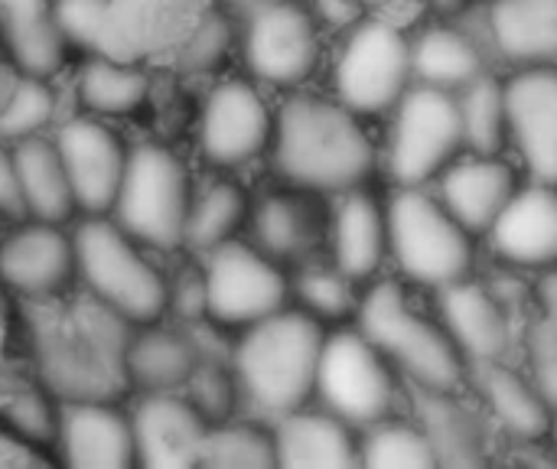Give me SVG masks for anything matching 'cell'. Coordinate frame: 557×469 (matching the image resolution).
Here are the masks:
<instances>
[{"label":"cell","instance_id":"8fae6325","mask_svg":"<svg viewBox=\"0 0 557 469\" xmlns=\"http://www.w3.org/2000/svg\"><path fill=\"white\" fill-rule=\"evenodd\" d=\"M189 199V176L176 153L144 144L127 153L124 180L111 212L131 238L153 248H176L183 245Z\"/></svg>","mask_w":557,"mask_h":469},{"label":"cell","instance_id":"30bf717a","mask_svg":"<svg viewBox=\"0 0 557 469\" xmlns=\"http://www.w3.org/2000/svg\"><path fill=\"white\" fill-rule=\"evenodd\" d=\"M414 85L411 33L395 16H362L349 26L336 62V98L362 118L388 114Z\"/></svg>","mask_w":557,"mask_h":469},{"label":"cell","instance_id":"7bdbcfd3","mask_svg":"<svg viewBox=\"0 0 557 469\" xmlns=\"http://www.w3.org/2000/svg\"><path fill=\"white\" fill-rule=\"evenodd\" d=\"M104 7H108V0H52V16H55V26L62 29L65 42L85 46L95 52Z\"/></svg>","mask_w":557,"mask_h":469},{"label":"cell","instance_id":"4316f807","mask_svg":"<svg viewBox=\"0 0 557 469\" xmlns=\"http://www.w3.org/2000/svg\"><path fill=\"white\" fill-rule=\"evenodd\" d=\"M274 447L277 467H359V431L326 408L281 415Z\"/></svg>","mask_w":557,"mask_h":469},{"label":"cell","instance_id":"8992f818","mask_svg":"<svg viewBox=\"0 0 557 469\" xmlns=\"http://www.w3.org/2000/svg\"><path fill=\"white\" fill-rule=\"evenodd\" d=\"M473 235L431 186H395L388 199V261L414 291H441L476 268Z\"/></svg>","mask_w":557,"mask_h":469},{"label":"cell","instance_id":"44dd1931","mask_svg":"<svg viewBox=\"0 0 557 469\" xmlns=\"http://www.w3.org/2000/svg\"><path fill=\"white\" fill-rule=\"evenodd\" d=\"M437 196L444 206L473 232L486 235L516 189L525 183V170L509 160V153H473L463 150L437 180Z\"/></svg>","mask_w":557,"mask_h":469},{"label":"cell","instance_id":"74e56055","mask_svg":"<svg viewBox=\"0 0 557 469\" xmlns=\"http://www.w3.org/2000/svg\"><path fill=\"white\" fill-rule=\"evenodd\" d=\"M199 467L215 469H268L277 467L274 431L242 421L209 424Z\"/></svg>","mask_w":557,"mask_h":469},{"label":"cell","instance_id":"4fadbf2b","mask_svg":"<svg viewBox=\"0 0 557 469\" xmlns=\"http://www.w3.org/2000/svg\"><path fill=\"white\" fill-rule=\"evenodd\" d=\"M245 62L255 78L281 88L304 85L320 65V26L300 0H258L245 23Z\"/></svg>","mask_w":557,"mask_h":469},{"label":"cell","instance_id":"f546056e","mask_svg":"<svg viewBox=\"0 0 557 469\" xmlns=\"http://www.w3.org/2000/svg\"><path fill=\"white\" fill-rule=\"evenodd\" d=\"M199 362V346L176 330H140L127 340L124 375L127 388L180 392Z\"/></svg>","mask_w":557,"mask_h":469},{"label":"cell","instance_id":"c3c4849f","mask_svg":"<svg viewBox=\"0 0 557 469\" xmlns=\"http://www.w3.org/2000/svg\"><path fill=\"white\" fill-rule=\"evenodd\" d=\"M548 441L557 447V411H555V418H552V434H548Z\"/></svg>","mask_w":557,"mask_h":469},{"label":"cell","instance_id":"f907efd6","mask_svg":"<svg viewBox=\"0 0 557 469\" xmlns=\"http://www.w3.org/2000/svg\"><path fill=\"white\" fill-rule=\"evenodd\" d=\"M0 343H3V304H0Z\"/></svg>","mask_w":557,"mask_h":469},{"label":"cell","instance_id":"ffe728a7","mask_svg":"<svg viewBox=\"0 0 557 469\" xmlns=\"http://www.w3.org/2000/svg\"><path fill=\"white\" fill-rule=\"evenodd\" d=\"M55 150L62 157L75 209L85 215H108L127 166V150L117 134L95 118H75L55 134Z\"/></svg>","mask_w":557,"mask_h":469},{"label":"cell","instance_id":"484cf974","mask_svg":"<svg viewBox=\"0 0 557 469\" xmlns=\"http://www.w3.org/2000/svg\"><path fill=\"white\" fill-rule=\"evenodd\" d=\"M320 193L290 186L268 193L248 212L251 245L261 248L274 261H304L323 238L330 225V212H323Z\"/></svg>","mask_w":557,"mask_h":469},{"label":"cell","instance_id":"f6af8a7d","mask_svg":"<svg viewBox=\"0 0 557 469\" xmlns=\"http://www.w3.org/2000/svg\"><path fill=\"white\" fill-rule=\"evenodd\" d=\"M532 300L539 307V317L555 320L557 323V261L552 268L539 271V281L532 287Z\"/></svg>","mask_w":557,"mask_h":469},{"label":"cell","instance_id":"6da1fadb","mask_svg":"<svg viewBox=\"0 0 557 469\" xmlns=\"http://www.w3.org/2000/svg\"><path fill=\"white\" fill-rule=\"evenodd\" d=\"M271 160L287 186L320 196L372 183L382 153L362 124V114L339 98L294 95L274 114Z\"/></svg>","mask_w":557,"mask_h":469},{"label":"cell","instance_id":"f1b7e54d","mask_svg":"<svg viewBox=\"0 0 557 469\" xmlns=\"http://www.w3.org/2000/svg\"><path fill=\"white\" fill-rule=\"evenodd\" d=\"M411 59H414V82L454 95L473 78H480L483 72H490L480 39L447 20L431 23L418 36H411Z\"/></svg>","mask_w":557,"mask_h":469},{"label":"cell","instance_id":"cb8c5ba5","mask_svg":"<svg viewBox=\"0 0 557 469\" xmlns=\"http://www.w3.org/2000/svg\"><path fill=\"white\" fill-rule=\"evenodd\" d=\"M55 444L65 467L75 469H124L137 464L134 428L124 411L111 402L85 398L65 402L59 408Z\"/></svg>","mask_w":557,"mask_h":469},{"label":"cell","instance_id":"836d02e7","mask_svg":"<svg viewBox=\"0 0 557 469\" xmlns=\"http://www.w3.org/2000/svg\"><path fill=\"white\" fill-rule=\"evenodd\" d=\"M78 101L95 114H127L137 111L150 95V78L140 65L111 55L88 59L78 72Z\"/></svg>","mask_w":557,"mask_h":469},{"label":"cell","instance_id":"9a60e30c","mask_svg":"<svg viewBox=\"0 0 557 469\" xmlns=\"http://www.w3.org/2000/svg\"><path fill=\"white\" fill-rule=\"evenodd\" d=\"M467 388L486 411L496 434L519 441L525 447L548 444L555 408L542 395L525 366H512L509 359L470 362Z\"/></svg>","mask_w":557,"mask_h":469},{"label":"cell","instance_id":"5bb4252c","mask_svg":"<svg viewBox=\"0 0 557 469\" xmlns=\"http://www.w3.org/2000/svg\"><path fill=\"white\" fill-rule=\"evenodd\" d=\"M434 310L444 320L447 333L467 356V362L483 359H509L519 333H516V310L509 297L473 274L441 287L431 294Z\"/></svg>","mask_w":557,"mask_h":469},{"label":"cell","instance_id":"d6a6232c","mask_svg":"<svg viewBox=\"0 0 557 469\" xmlns=\"http://www.w3.org/2000/svg\"><path fill=\"white\" fill-rule=\"evenodd\" d=\"M463 144L473 153H509V108L506 78L483 72L457 91Z\"/></svg>","mask_w":557,"mask_h":469},{"label":"cell","instance_id":"1f68e13d","mask_svg":"<svg viewBox=\"0 0 557 469\" xmlns=\"http://www.w3.org/2000/svg\"><path fill=\"white\" fill-rule=\"evenodd\" d=\"M13 163H16L26 215L59 225L75 212V196L55 144L39 137H23L13 150Z\"/></svg>","mask_w":557,"mask_h":469},{"label":"cell","instance_id":"4dcf8cb0","mask_svg":"<svg viewBox=\"0 0 557 469\" xmlns=\"http://www.w3.org/2000/svg\"><path fill=\"white\" fill-rule=\"evenodd\" d=\"M7 49L29 75L49 78L65 59V36L55 26L52 0H0Z\"/></svg>","mask_w":557,"mask_h":469},{"label":"cell","instance_id":"bcb514c9","mask_svg":"<svg viewBox=\"0 0 557 469\" xmlns=\"http://www.w3.org/2000/svg\"><path fill=\"white\" fill-rule=\"evenodd\" d=\"M0 464H10V467H23V464H46V457L36 454V447H29L26 441H20L16 434L13 437H3L0 434Z\"/></svg>","mask_w":557,"mask_h":469},{"label":"cell","instance_id":"8d00e7d4","mask_svg":"<svg viewBox=\"0 0 557 469\" xmlns=\"http://www.w3.org/2000/svg\"><path fill=\"white\" fill-rule=\"evenodd\" d=\"M290 294L297 297V307L307 310L310 317H317L323 326L356 320V310L362 300L359 281L343 274L333 261L330 264H307L290 281Z\"/></svg>","mask_w":557,"mask_h":469},{"label":"cell","instance_id":"83f0119b","mask_svg":"<svg viewBox=\"0 0 557 469\" xmlns=\"http://www.w3.org/2000/svg\"><path fill=\"white\" fill-rule=\"evenodd\" d=\"M493 49L519 65H557V0H490Z\"/></svg>","mask_w":557,"mask_h":469},{"label":"cell","instance_id":"3957f363","mask_svg":"<svg viewBox=\"0 0 557 469\" xmlns=\"http://www.w3.org/2000/svg\"><path fill=\"white\" fill-rule=\"evenodd\" d=\"M228 42L232 26L215 0H108L95 52L134 65L209 69Z\"/></svg>","mask_w":557,"mask_h":469},{"label":"cell","instance_id":"ab89813d","mask_svg":"<svg viewBox=\"0 0 557 469\" xmlns=\"http://www.w3.org/2000/svg\"><path fill=\"white\" fill-rule=\"evenodd\" d=\"M193 395V408L209 421V424H219V421H228L232 418V408H235V398H238V382H235V372L219 366L215 359H202L196 362L193 375L186 379V385Z\"/></svg>","mask_w":557,"mask_h":469},{"label":"cell","instance_id":"7a4b0ae2","mask_svg":"<svg viewBox=\"0 0 557 469\" xmlns=\"http://www.w3.org/2000/svg\"><path fill=\"white\" fill-rule=\"evenodd\" d=\"M127 340L131 323L91 294L42 310L36 320V362L49 395L62 402H114L127 388Z\"/></svg>","mask_w":557,"mask_h":469},{"label":"cell","instance_id":"9c48e42d","mask_svg":"<svg viewBox=\"0 0 557 469\" xmlns=\"http://www.w3.org/2000/svg\"><path fill=\"white\" fill-rule=\"evenodd\" d=\"M463 150L454 91L414 82L388 111L382 166L395 186H431Z\"/></svg>","mask_w":557,"mask_h":469},{"label":"cell","instance_id":"d590c367","mask_svg":"<svg viewBox=\"0 0 557 469\" xmlns=\"http://www.w3.org/2000/svg\"><path fill=\"white\" fill-rule=\"evenodd\" d=\"M359 467L428 469L437 467V457L414 418L392 415L359 431Z\"/></svg>","mask_w":557,"mask_h":469},{"label":"cell","instance_id":"ba28073f","mask_svg":"<svg viewBox=\"0 0 557 469\" xmlns=\"http://www.w3.org/2000/svg\"><path fill=\"white\" fill-rule=\"evenodd\" d=\"M313 398L356 431H366L398 415L408 382L359 326H339L326 333Z\"/></svg>","mask_w":557,"mask_h":469},{"label":"cell","instance_id":"681fc988","mask_svg":"<svg viewBox=\"0 0 557 469\" xmlns=\"http://www.w3.org/2000/svg\"><path fill=\"white\" fill-rule=\"evenodd\" d=\"M219 3V0H215ZM222 3H238V7H255L258 0H222Z\"/></svg>","mask_w":557,"mask_h":469},{"label":"cell","instance_id":"7402d4cb","mask_svg":"<svg viewBox=\"0 0 557 469\" xmlns=\"http://www.w3.org/2000/svg\"><path fill=\"white\" fill-rule=\"evenodd\" d=\"M330 261L352 281H372L388 261V199L369 183L339 193L326 225Z\"/></svg>","mask_w":557,"mask_h":469},{"label":"cell","instance_id":"277c9868","mask_svg":"<svg viewBox=\"0 0 557 469\" xmlns=\"http://www.w3.org/2000/svg\"><path fill=\"white\" fill-rule=\"evenodd\" d=\"M356 326L414 388H467L470 362L405 281H375L362 291Z\"/></svg>","mask_w":557,"mask_h":469},{"label":"cell","instance_id":"e575fe53","mask_svg":"<svg viewBox=\"0 0 557 469\" xmlns=\"http://www.w3.org/2000/svg\"><path fill=\"white\" fill-rule=\"evenodd\" d=\"M248 212L251 202L245 189L232 180H215L212 186H206L199 196L189 199L183 242L193 245L196 251H209L235 238V232L248 222Z\"/></svg>","mask_w":557,"mask_h":469},{"label":"cell","instance_id":"ac0fdd59","mask_svg":"<svg viewBox=\"0 0 557 469\" xmlns=\"http://www.w3.org/2000/svg\"><path fill=\"white\" fill-rule=\"evenodd\" d=\"M271 137H274V114L251 82L232 78L212 88L199 121V144L212 163L219 166L248 163L271 147Z\"/></svg>","mask_w":557,"mask_h":469},{"label":"cell","instance_id":"7c38bea8","mask_svg":"<svg viewBox=\"0 0 557 469\" xmlns=\"http://www.w3.org/2000/svg\"><path fill=\"white\" fill-rule=\"evenodd\" d=\"M202 313L222 326H251L290 300V277L281 261L268 258L251 242H222L206 251L199 284Z\"/></svg>","mask_w":557,"mask_h":469},{"label":"cell","instance_id":"603a6c76","mask_svg":"<svg viewBox=\"0 0 557 469\" xmlns=\"http://www.w3.org/2000/svg\"><path fill=\"white\" fill-rule=\"evenodd\" d=\"M134 451L140 467H199L209 421L176 392H150L134 418Z\"/></svg>","mask_w":557,"mask_h":469},{"label":"cell","instance_id":"e0dca14e","mask_svg":"<svg viewBox=\"0 0 557 469\" xmlns=\"http://www.w3.org/2000/svg\"><path fill=\"white\" fill-rule=\"evenodd\" d=\"M411 418L421 424L437 467H483L493 451L490 424L470 388H414L408 385Z\"/></svg>","mask_w":557,"mask_h":469},{"label":"cell","instance_id":"f35d334b","mask_svg":"<svg viewBox=\"0 0 557 469\" xmlns=\"http://www.w3.org/2000/svg\"><path fill=\"white\" fill-rule=\"evenodd\" d=\"M52 111H55V95L46 85V78L23 72L0 98V140L33 137L39 127L52 121Z\"/></svg>","mask_w":557,"mask_h":469},{"label":"cell","instance_id":"d4e9b609","mask_svg":"<svg viewBox=\"0 0 557 469\" xmlns=\"http://www.w3.org/2000/svg\"><path fill=\"white\" fill-rule=\"evenodd\" d=\"M75 274V245L55 222L33 219L0 245V281L26 297H52Z\"/></svg>","mask_w":557,"mask_h":469},{"label":"cell","instance_id":"d6986e66","mask_svg":"<svg viewBox=\"0 0 557 469\" xmlns=\"http://www.w3.org/2000/svg\"><path fill=\"white\" fill-rule=\"evenodd\" d=\"M490 251L512 271H545L557 261V183L525 176L483 235Z\"/></svg>","mask_w":557,"mask_h":469},{"label":"cell","instance_id":"2e32d148","mask_svg":"<svg viewBox=\"0 0 557 469\" xmlns=\"http://www.w3.org/2000/svg\"><path fill=\"white\" fill-rule=\"evenodd\" d=\"M509 150L525 176L557 183V65H519L506 78Z\"/></svg>","mask_w":557,"mask_h":469},{"label":"cell","instance_id":"ee69618b","mask_svg":"<svg viewBox=\"0 0 557 469\" xmlns=\"http://www.w3.org/2000/svg\"><path fill=\"white\" fill-rule=\"evenodd\" d=\"M0 212L10 219H23L26 206H23V193H20V176H16V163H13V150L0 147Z\"/></svg>","mask_w":557,"mask_h":469},{"label":"cell","instance_id":"b9f144b4","mask_svg":"<svg viewBox=\"0 0 557 469\" xmlns=\"http://www.w3.org/2000/svg\"><path fill=\"white\" fill-rule=\"evenodd\" d=\"M525 369L535 379V385L542 388V395L552 402V408L557 411V323L539 317L525 340Z\"/></svg>","mask_w":557,"mask_h":469},{"label":"cell","instance_id":"60d3db41","mask_svg":"<svg viewBox=\"0 0 557 469\" xmlns=\"http://www.w3.org/2000/svg\"><path fill=\"white\" fill-rule=\"evenodd\" d=\"M7 424L10 431L26 441L29 447L55 444L59 431V411L52 408L49 388H26L7 405Z\"/></svg>","mask_w":557,"mask_h":469},{"label":"cell","instance_id":"52a82bcc","mask_svg":"<svg viewBox=\"0 0 557 469\" xmlns=\"http://www.w3.org/2000/svg\"><path fill=\"white\" fill-rule=\"evenodd\" d=\"M75 271L88 294L131 326L157 323L170 307L166 277L137 251L134 238L104 215H88L75 235Z\"/></svg>","mask_w":557,"mask_h":469},{"label":"cell","instance_id":"7dc6e473","mask_svg":"<svg viewBox=\"0 0 557 469\" xmlns=\"http://www.w3.org/2000/svg\"><path fill=\"white\" fill-rule=\"evenodd\" d=\"M441 20H454V16H463L467 10H473L480 0H424Z\"/></svg>","mask_w":557,"mask_h":469},{"label":"cell","instance_id":"5b68a950","mask_svg":"<svg viewBox=\"0 0 557 469\" xmlns=\"http://www.w3.org/2000/svg\"><path fill=\"white\" fill-rule=\"evenodd\" d=\"M326 333L330 330L300 307H284L245 326L232 353L238 392L274 418L310 405Z\"/></svg>","mask_w":557,"mask_h":469}]
</instances>
